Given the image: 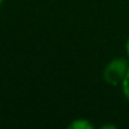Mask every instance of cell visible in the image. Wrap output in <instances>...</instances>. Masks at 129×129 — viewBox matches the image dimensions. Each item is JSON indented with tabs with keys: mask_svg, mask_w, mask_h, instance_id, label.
Masks as SVG:
<instances>
[{
	"mask_svg": "<svg viewBox=\"0 0 129 129\" xmlns=\"http://www.w3.org/2000/svg\"><path fill=\"white\" fill-rule=\"evenodd\" d=\"M129 71L128 62L123 58H115L112 61H110L107 64V67L104 68L103 78L111 86H117V85L122 83L125 79L126 74Z\"/></svg>",
	"mask_w": 129,
	"mask_h": 129,
	"instance_id": "obj_1",
	"label": "cell"
},
{
	"mask_svg": "<svg viewBox=\"0 0 129 129\" xmlns=\"http://www.w3.org/2000/svg\"><path fill=\"white\" fill-rule=\"evenodd\" d=\"M70 128H75V129H81V128H86V129H90L93 128L92 123L86 122V121H81V119H76L75 122H72L70 125Z\"/></svg>",
	"mask_w": 129,
	"mask_h": 129,
	"instance_id": "obj_2",
	"label": "cell"
},
{
	"mask_svg": "<svg viewBox=\"0 0 129 129\" xmlns=\"http://www.w3.org/2000/svg\"><path fill=\"white\" fill-rule=\"evenodd\" d=\"M122 90H123L125 97L129 100V71H128V74H126L125 79H123V82H122Z\"/></svg>",
	"mask_w": 129,
	"mask_h": 129,
	"instance_id": "obj_3",
	"label": "cell"
},
{
	"mask_svg": "<svg viewBox=\"0 0 129 129\" xmlns=\"http://www.w3.org/2000/svg\"><path fill=\"white\" fill-rule=\"evenodd\" d=\"M126 51H128V56H129V39H128V42H126Z\"/></svg>",
	"mask_w": 129,
	"mask_h": 129,
	"instance_id": "obj_4",
	"label": "cell"
},
{
	"mask_svg": "<svg viewBox=\"0 0 129 129\" xmlns=\"http://www.w3.org/2000/svg\"><path fill=\"white\" fill-rule=\"evenodd\" d=\"M2 3H3V0H0V4H2Z\"/></svg>",
	"mask_w": 129,
	"mask_h": 129,
	"instance_id": "obj_5",
	"label": "cell"
}]
</instances>
